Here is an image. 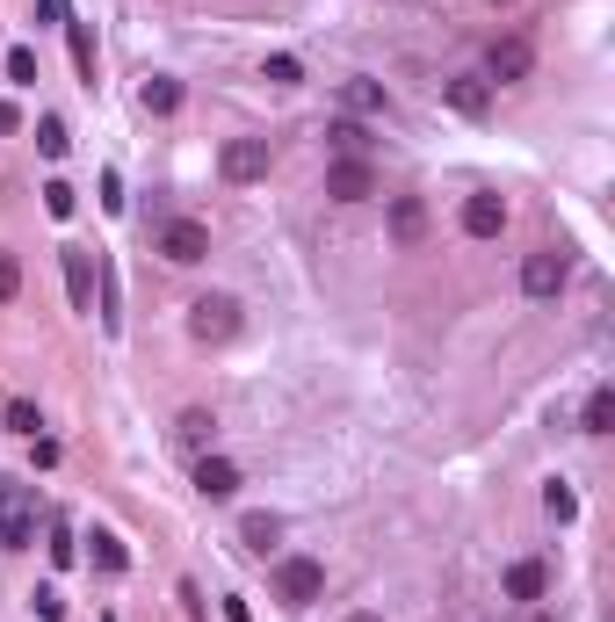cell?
Returning a JSON list of instances; mask_svg holds the SVG:
<instances>
[{
	"label": "cell",
	"instance_id": "7c38bea8",
	"mask_svg": "<svg viewBox=\"0 0 615 622\" xmlns=\"http://www.w3.org/2000/svg\"><path fill=\"white\" fill-rule=\"evenodd\" d=\"M326 145H333V160H362V152H369L362 116H333V123H326Z\"/></svg>",
	"mask_w": 615,
	"mask_h": 622
},
{
	"label": "cell",
	"instance_id": "836d02e7",
	"mask_svg": "<svg viewBox=\"0 0 615 622\" xmlns=\"http://www.w3.org/2000/svg\"><path fill=\"white\" fill-rule=\"evenodd\" d=\"M348 622H384V615H348Z\"/></svg>",
	"mask_w": 615,
	"mask_h": 622
},
{
	"label": "cell",
	"instance_id": "6da1fadb",
	"mask_svg": "<svg viewBox=\"0 0 615 622\" xmlns=\"http://www.w3.org/2000/svg\"><path fill=\"white\" fill-rule=\"evenodd\" d=\"M326 594V565L319 557H283V565H275V601L283 608H312Z\"/></svg>",
	"mask_w": 615,
	"mask_h": 622
},
{
	"label": "cell",
	"instance_id": "44dd1931",
	"mask_svg": "<svg viewBox=\"0 0 615 622\" xmlns=\"http://www.w3.org/2000/svg\"><path fill=\"white\" fill-rule=\"evenodd\" d=\"M174 434H181V449H203L210 434H218V420H210V413L196 406V413H181V427H174Z\"/></svg>",
	"mask_w": 615,
	"mask_h": 622
},
{
	"label": "cell",
	"instance_id": "ac0fdd59",
	"mask_svg": "<svg viewBox=\"0 0 615 622\" xmlns=\"http://www.w3.org/2000/svg\"><path fill=\"white\" fill-rule=\"evenodd\" d=\"M138 109H145V116H174V109H181V87H174V80H145V87H138Z\"/></svg>",
	"mask_w": 615,
	"mask_h": 622
},
{
	"label": "cell",
	"instance_id": "9c48e42d",
	"mask_svg": "<svg viewBox=\"0 0 615 622\" xmlns=\"http://www.w3.org/2000/svg\"><path fill=\"white\" fill-rule=\"evenodd\" d=\"M442 102H449L456 116H485V109H492V87H485V73H449V80H442Z\"/></svg>",
	"mask_w": 615,
	"mask_h": 622
},
{
	"label": "cell",
	"instance_id": "ffe728a7",
	"mask_svg": "<svg viewBox=\"0 0 615 622\" xmlns=\"http://www.w3.org/2000/svg\"><path fill=\"white\" fill-rule=\"evenodd\" d=\"M579 427H587V434H608V427H615V391H608V384L587 398V420H579Z\"/></svg>",
	"mask_w": 615,
	"mask_h": 622
},
{
	"label": "cell",
	"instance_id": "9a60e30c",
	"mask_svg": "<svg viewBox=\"0 0 615 622\" xmlns=\"http://www.w3.org/2000/svg\"><path fill=\"white\" fill-rule=\"evenodd\" d=\"M239 543L254 550V557H268L275 543H283V521H275V514H246V521H239Z\"/></svg>",
	"mask_w": 615,
	"mask_h": 622
},
{
	"label": "cell",
	"instance_id": "ba28073f",
	"mask_svg": "<svg viewBox=\"0 0 615 622\" xmlns=\"http://www.w3.org/2000/svg\"><path fill=\"white\" fill-rule=\"evenodd\" d=\"M326 196H333V203L377 196V174H369V160H333V167H326Z\"/></svg>",
	"mask_w": 615,
	"mask_h": 622
},
{
	"label": "cell",
	"instance_id": "5b68a950",
	"mask_svg": "<svg viewBox=\"0 0 615 622\" xmlns=\"http://www.w3.org/2000/svg\"><path fill=\"white\" fill-rule=\"evenodd\" d=\"M536 73V51H529V37H500L485 51V87H514V80H529Z\"/></svg>",
	"mask_w": 615,
	"mask_h": 622
},
{
	"label": "cell",
	"instance_id": "1f68e13d",
	"mask_svg": "<svg viewBox=\"0 0 615 622\" xmlns=\"http://www.w3.org/2000/svg\"><path fill=\"white\" fill-rule=\"evenodd\" d=\"M51 565H73V536H66V521H51Z\"/></svg>",
	"mask_w": 615,
	"mask_h": 622
},
{
	"label": "cell",
	"instance_id": "f546056e",
	"mask_svg": "<svg viewBox=\"0 0 615 622\" xmlns=\"http://www.w3.org/2000/svg\"><path fill=\"white\" fill-rule=\"evenodd\" d=\"M8 427H22V434H37L44 420H37V406H29V398H8Z\"/></svg>",
	"mask_w": 615,
	"mask_h": 622
},
{
	"label": "cell",
	"instance_id": "8992f818",
	"mask_svg": "<svg viewBox=\"0 0 615 622\" xmlns=\"http://www.w3.org/2000/svg\"><path fill=\"white\" fill-rule=\"evenodd\" d=\"M160 254L174 268H196V261H210V232L196 225V217H167L160 225Z\"/></svg>",
	"mask_w": 615,
	"mask_h": 622
},
{
	"label": "cell",
	"instance_id": "2e32d148",
	"mask_svg": "<svg viewBox=\"0 0 615 622\" xmlns=\"http://www.w3.org/2000/svg\"><path fill=\"white\" fill-rule=\"evenodd\" d=\"M29 536H37V514H29L22 500H8V507H0V543H8V550H29Z\"/></svg>",
	"mask_w": 615,
	"mask_h": 622
},
{
	"label": "cell",
	"instance_id": "d6a6232c",
	"mask_svg": "<svg viewBox=\"0 0 615 622\" xmlns=\"http://www.w3.org/2000/svg\"><path fill=\"white\" fill-rule=\"evenodd\" d=\"M15 123H22V109H15L8 95H0V138H8V131H15Z\"/></svg>",
	"mask_w": 615,
	"mask_h": 622
},
{
	"label": "cell",
	"instance_id": "f1b7e54d",
	"mask_svg": "<svg viewBox=\"0 0 615 622\" xmlns=\"http://www.w3.org/2000/svg\"><path fill=\"white\" fill-rule=\"evenodd\" d=\"M44 210L51 217H73V189H66V181H44Z\"/></svg>",
	"mask_w": 615,
	"mask_h": 622
},
{
	"label": "cell",
	"instance_id": "3957f363",
	"mask_svg": "<svg viewBox=\"0 0 615 622\" xmlns=\"http://www.w3.org/2000/svg\"><path fill=\"white\" fill-rule=\"evenodd\" d=\"M565 283H572V254H558V246H536V254L521 261V290H529L536 304H550Z\"/></svg>",
	"mask_w": 615,
	"mask_h": 622
},
{
	"label": "cell",
	"instance_id": "d4e9b609",
	"mask_svg": "<svg viewBox=\"0 0 615 622\" xmlns=\"http://www.w3.org/2000/svg\"><path fill=\"white\" fill-rule=\"evenodd\" d=\"M15 297H22V261L0 246V304H15Z\"/></svg>",
	"mask_w": 615,
	"mask_h": 622
},
{
	"label": "cell",
	"instance_id": "277c9868",
	"mask_svg": "<svg viewBox=\"0 0 615 622\" xmlns=\"http://www.w3.org/2000/svg\"><path fill=\"white\" fill-rule=\"evenodd\" d=\"M384 232H391V246H427V232H435V217H427V196H391V210H384Z\"/></svg>",
	"mask_w": 615,
	"mask_h": 622
},
{
	"label": "cell",
	"instance_id": "4fadbf2b",
	"mask_svg": "<svg viewBox=\"0 0 615 622\" xmlns=\"http://www.w3.org/2000/svg\"><path fill=\"white\" fill-rule=\"evenodd\" d=\"M543 586H550V572L536 565V557H514L507 565V601H543Z\"/></svg>",
	"mask_w": 615,
	"mask_h": 622
},
{
	"label": "cell",
	"instance_id": "8fae6325",
	"mask_svg": "<svg viewBox=\"0 0 615 622\" xmlns=\"http://www.w3.org/2000/svg\"><path fill=\"white\" fill-rule=\"evenodd\" d=\"M196 492H203V500H232V492H239V463L203 456V463H196Z\"/></svg>",
	"mask_w": 615,
	"mask_h": 622
},
{
	"label": "cell",
	"instance_id": "e575fe53",
	"mask_svg": "<svg viewBox=\"0 0 615 622\" xmlns=\"http://www.w3.org/2000/svg\"><path fill=\"white\" fill-rule=\"evenodd\" d=\"M492 8H514V0H492Z\"/></svg>",
	"mask_w": 615,
	"mask_h": 622
},
{
	"label": "cell",
	"instance_id": "484cf974",
	"mask_svg": "<svg viewBox=\"0 0 615 622\" xmlns=\"http://www.w3.org/2000/svg\"><path fill=\"white\" fill-rule=\"evenodd\" d=\"M543 507H550V521H572V514H579V500H572V485H565V478L543 492Z\"/></svg>",
	"mask_w": 615,
	"mask_h": 622
},
{
	"label": "cell",
	"instance_id": "e0dca14e",
	"mask_svg": "<svg viewBox=\"0 0 615 622\" xmlns=\"http://www.w3.org/2000/svg\"><path fill=\"white\" fill-rule=\"evenodd\" d=\"M58 261H66V290H73V304L87 311V304H95V268H87V254H80V246H66Z\"/></svg>",
	"mask_w": 615,
	"mask_h": 622
},
{
	"label": "cell",
	"instance_id": "cb8c5ba5",
	"mask_svg": "<svg viewBox=\"0 0 615 622\" xmlns=\"http://www.w3.org/2000/svg\"><path fill=\"white\" fill-rule=\"evenodd\" d=\"M8 80H15V87H37V51H29V44L8 51Z\"/></svg>",
	"mask_w": 615,
	"mask_h": 622
},
{
	"label": "cell",
	"instance_id": "d6986e66",
	"mask_svg": "<svg viewBox=\"0 0 615 622\" xmlns=\"http://www.w3.org/2000/svg\"><path fill=\"white\" fill-rule=\"evenodd\" d=\"M87 543H95V565H102V572H123V565H131V550H123V536H109V528H95Z\"/></svg>",
	"mask_w": 615,
	"mask_h": 622
},
{
	"label": "cell",
	"instance_id": "5bb4252c",
	"mask_svg": "<svg viewBox=\"0 0 615 622\" xmlns=\"http://www.w3.org/2000/svg\"><path fill=\"white\" fill-rule=\"evenodd\" d=\"M341 102H348V116H391V95L377 80H341Z\"/></svg>",
	"mask_w": 615,
	"mask_h": 622
},
{
	"label": "cell",
	"instance_id": "30bf717a",
	"mask_svg": "<svg viewBox=\"0 0 615 622\" xmlns=\"http://www.w3.org/2000/svg\"><path fill=\"white\" fill-rule=\"evenodd\" d=\"M464 232L471 239H500L507 232V203L500 196H464Z\"/></svg>",
	"mask_w": 615,
	"mask_h": 622
},
{
	"label": "cell",
	"instance_id": "4316f807",
	"mask_svg": "<svg viewBox=\"0 0 615 622\" xmlns=\"http://www.w3.org/2000/svg\"><path fill=\"white\" fill-rule=\"evenodd\" d=\"M123 326V311H116V268H102V333Z\"/></svg>",
	"mask_w": 615,
	"mask_h": 622
},
{
	"label": "cell",
	"instance_id": "7402d4cb",
	"mask_svg": "<svg viewBox=\"0 0 615 622\" xmlns=\"http://www.w3.org/2000/svg\"><path fill=\"white\" fill-rule=\"evenodd\" d=\"M66 44H73V66L87 73V87H95V37H87L80 22H66Z\"/></svg>",
	"mask_w": 615,
	"mask_h": 622
},
{
	"label": "cell",
	"instance_id": "8d00e7d4",
	"mask_svg": "<svg viewBox=\"0 0 615 622\" xmlns=\"http://www.w3.org/2000/svg\"><path fill=\"white\" fill-rule=\"evenodd\" d=\"M536 622H550V615H536Z\"/></svg>",
	"mask_w": 615,
	"mask_h": 622
},
{
	"label": "cell",
	"instance_id": "83f0119b",
	"mask_svg": "<svg viewBox=\"0 0 615 622\" xmlns=\"http://www.w3.org/2000/svg\"><path fill=\"white\" fill-rule=\"evenodd\" d=\"M261 73H268L275 87H297V80H304V66H297V58H268V66H261Z\"/></svg>",
	"mask_w": 615,
	"mask_h": 622
},
{
	"label": "cell",
	"instance_id": "7a4b0ae2",
	"mask_svg": "<svg viewBox=\"0 0 615 622\" xmlns=\"http://www.w3.org/2000/svg\"><path fill=\"white\" fill-rule=\"evenodd\" d=\"M268 167H275L268 138H225V145H218V174L232 181V189H246V181H268Z\"/></svg>",
	"mask_w": 615,
	"mask_h": 622
},
{
	"label": "cell",
	"instance_id": "4dcf8cb0",
	"mask_svg": "<svg viewBox=\"0 0 615 622\" xmlns=\"http://www.w3.org/2000/svg\"><path fill=\"white\" fill-rule=\"evenodd\" d=\"M37 622H66V601H58L51 586H37Z\"/></svg>",
	"mask_w": 615,
	"mask_h": 622
},
{
	"label": "cell",
	"instance_id": "603a6c76",
	"mask_svg": "<svg viewBox=\"0 0 615 622\" xmlns=\"http://www.w3.org/2000/svg\"><path fill=\"white\" fill-rule=\"evenodd\" d=\"M37 145H44V160H66L73 138H66V123H58V116H44V123H37Z\"/></svg>",
	"mask_w": 615,
	"mask_h": 622
},
{
	"label": "cell",
	"instance_id": "52a82bcc",
	"mask_svg": "<svg viewBox=\"0 0 615 622\" xmlns=\"http://www.w3.org/2000/svg\"><path fill=\"white\" fill-rule=\"evenodd\" d=\"M189 333L203 340V348L232 340V333H239V304H232V297H196V304H189Z\"/></svg>",
	"mask_w": 615,
	"mask_h": 622
},
{
	"label": "cell",
	"instance_id": "d590c367",
	"mask_svg": "<svg viewBox=\"0 0 615 622\" xmlns=\"http://www.w3.org/2000/svg\"><path fill=\"white\" fill-rule=\"evenodd\" d=\"M0 507H8V492H0Z\"/></svg>",
	"mask_w": 615,
	"mask_h": 622
}]
</instances>
